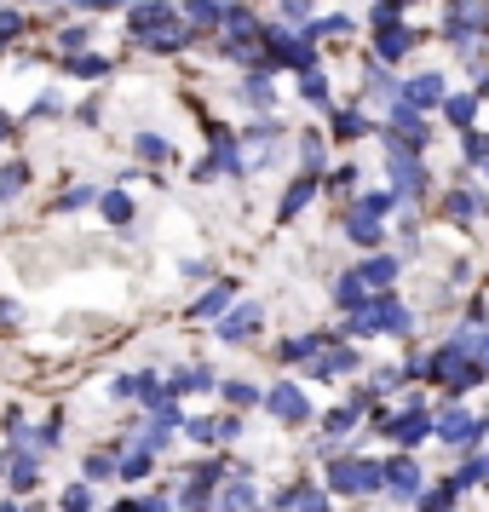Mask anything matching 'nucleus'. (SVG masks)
<instances>
[{"label": "nucleus", "instance_id": "nucleus-1", "mask_svg": "<svg viewBox=\"0 0 489 512\" xmlns=\"http://www.w3.org/2000/svg\"><path fill=\"white\" fill-rule=\"evenodd\" d=\"M133 35L150 41L156 52H179L185 47V24H179V12L162 6V0H144L139 12H133Z\"/></svg>", "mask_w": 489, "mask_h": 512}, {"label": "nucleus", "instance_id": "nucleus-2", "mask_svg": "<svg viewBox=\"0 0 489 512\" xmlns=\"http://www.w3.org/2000/svg\"><path fill=\"white\" fill-rule=\"evenodd\" d=\"M426 374H432V380H438V386H443L449 397H461V392H472V386H478V380H484L489 369H478V363H472V357H466V351L455 346V340H449V346L432 351Z\"/></svg>", "mask_w": 489, "mask_h": 512}, {"label": "nucleus", "instance_id": "nucleus-3", "mask_svg": "<svg viewBox=\"0 0 489 512\" xmlns=\"http://www.w3.org/2000/svg\"><path fill=\"white\" fill-rule=\"evenodd\" d=\"M328 489L334 495H374V489H386V466L380 461H363V455H351V461H334L328 466Z\"/></svg>", "mask_w": 489, "mask_h": 512}, {"label": "nucleus", "instance_id": "nucleus-4", "mask_svg": "<svg viewBox=\"0 0 489 512\" xmlns=\"http://www.w3.org/2000/svg\"><path fill=\"white\" fill-rule=\"evenodd\" d=\"M432 426H438V438H443V443H461V449H466V443H478V438L489 432V415H484V420H472L466 409H443Z\"/></svg>", "mask_w": 489, "mask_h": 512}, {"label": "nucleus", "instance_id": "nucleus-5", "mask_svg": "<svg viewBox=\"0 0 489 512\" xmlns=\"http://www.w3.org/2000/svg\"><path fill=\"white\" fill-rule=\"evenodd\" d=\"M386 489H392L397 501H420V495H426V489H420V466L409 461V455L386 461Z\"/></svg>", "mask_w": 489, "mask_h": 512}, {"label": "nucleus", "instance_id": "nucleus-6", "mask_svg": "<svg viewBox=\"0 0 489 512\" xmlns=\"http://www.w3.org/2000/svg\"><path fill=\"white\" fill-rule=\"evenodd\" d=\"M432 432H438V426H432V420L420 415V409H409V415L386 420V438H392L397 449H415V443H420V438H432Z\"/></svg>", "mask_w": 489, "mask_h": 512}, {"label": "nucleus", "instance_id": "nucleus-7", "mask_svg": "<svg viewBox=\"0 0 489 512\" xmlns=\"http://www.w3.org/2000/svg\"><path fill=\"white\" fill-rule=\"evenodd\" d=\"M265 409L277 420H311V397H305L300 386H277V392L265 397Z\"/></svg>", "mask_w": 489, "mask_h": 512}, {"label": "nucleus", "instance_id": "nucleus-8", "mask_svg": "<svg viewBox=\"0 0 489 512\" xmlns=\"http://www.w3.org/2000/svg\"><path fill=\"white\" fill-rule=\"evenodd\" d=\"M248 334H259V305H236L231 317L219 323V340L225 346H248Z\"/></svg>", "mask_w": 489, "mask_h": 512}, {"label": "nucleus", "instance_id": "nucleus-9", "mask_svg": "<svg viewBox=\"0 0 489 512\" xmlns=\"http://www.w3.org/2000/svg\"><path fill=\"white\" fill-rule=\"evenodd\" d=\"M334 305H340V311H363V305H369V282L357 277V271H346V277L334 282Z\"/></svg>", "mask_w": 489, "mask_h": 512}, {"label": "nucleus", "instance_id": "nucleus-10", "mask_svg": "<svg viewBox=\"0 0 489 512\" xmlns=\"http://www.w3.org/2000/svg\"><path fill=\"white\" fill-rule=\"evenodd\" d=\"M346 231L357 236L363 248H380V213H369V208H363V202H357V208L346 213Z\"/></svg>", "mask_w": 489, "mask_h": 512}, {"label": "nucleus", "instance_id": "nucleus-11", "mask_svg": "<svg viewBox=\"0 0 489 512\" xmlns=\"http://www.w3.org/2000/svg\"><path fill=\"white\" fill-rule=\"evenodd\" d=\"M231 294H236L231 282H213L208 294H202V300L190 305V317H196V323H208V317H219V311H225V305H231Z\"/></svg>", "mask_w": 489, "mask_h": 512}, {"label": "nucleus", "instance_id": "nucleus-12", "mask_svg": "<svg viewBox=\"0 0 489 512\" xmlns=\"http://www.w3.org/2000/svg\"><path fill=\"white\" fill-rule=\"evenodd\" d=\"M374 47H380V58H392V64H397L403 52L415 47V35H409L403 24H380V41H374Z\"/></svg>", "mask_w": 489, "mask_h": 512}, {"label": "nucleus", "instance_id": "nucleus-13", "mask_svg": "<svg viewBox=\"0 0 489 512\" xmlns=\"http://www.w3.org/2000/svg\"><path fill=\"white\" fill-rule=\"evenodd\" d=\"M438 98H443V75H415V81H409V93H403V104L426 110V104H438Z\"/></svg>", "mask_w": 489, "mask_h": 512}, {"label": "nucleus", "instance_id": "nucleus-14", "mask_svg": "<svg viewBox=\"0 0 489 512\" xmlns=\"http://www.w3.org/2000/svg\"><path fill=\"white\" fill-rule=\"evenodd\" d=\"M311 196H317V179H294V185H288V196H282V219L305 213V208H311Z\"/></svg>", "mask_w": 489, "mask_h": 512}, {"label": "nucleus", "instance_id": "nucleus-15", "mask_svg": "<svg viewBox=\"0 0 489 512\" xmlns=\"http://www.w3.org/2000/svg\"><path fill=\"white\" fill-rule=\"evenodd\" d=\"M6 484L18 489V495H29V489L41 484V461H35V455H18V461H12V478H6Z\"/></svg>", "mask_w": 489, "mask_h": 512}, {"label": "nucleus", "instance_id": "nucleus-16", "mask_svg": "<svg viewBox=\"0 0 489 512\" xmlns=\"http://www.w3.org/2000/svg\"><path fill=\"white\" fill-rule=\"evenodd\" d=\"M357 277L369 282V288H386V282L397 277V259H392V254H374L369 265H363V271H357Z\"/></svg>", "mask_w": 489, "mask_h": 512}, {"label": "nucleus", "instance_id": "nucleus-17", "mask_svg": "<svg viewBox=\"0 0 489 512\" xmlns=\"http://www.w3.org/2000/svg\"><path fill=\"white\" fill-rule=\"evenodd\" d=\"M443 213H449V219H461V225H472L484 208H478V196H472V190H455V196L443 202Z\"/></svg>", "mask_w": 489, "mask_h": 512}, {"label": "nucleus", "instance_id": "nucleus-18", "mask_svg": "<svg viewBox=\"0 0 489 512\" xmlns=\"http://www.w3.org/2000/svg\"><path fill=\"white\" fill-rule=\"evenodd\" d=\"M317 351H323V334H300V340L282 346V363H305V357H317Z\"/></svg>", "mask_w": 489, "mask_h": 512}, {"label": "nucleus", "instance_id": "nucleus-19", "mask_svg": "<svg viewBox=\"0 0 489 512\" xmlns=\"http://www.w3.org/2000/svg\"><path fill=\"white\" fill-rule=\"evenodd\" d=\"M455 495H461V484H455V478H449V484L426 489V495H420V507H426V512H449V507H455Z\"/></svg>", "mask_w": 489, "mask_h": 512}, {"label": "nucleus", "instance_id": "nucleus-20", "mask_svg": "<svg viewBox=\"0 0 489 512\" xmlns=\"http://www.w3.org/2000/svg\"><path fill=\"white\" fill-rule=\"evenodd\" d=\"M24 185H29V167H24V162L0 167V202H12V196H18Z\"/></svg>", "mask_w": 489, "mask_h": 512}, {"label": "nucleus", "instance_id": "nucleus-21", "mask_svg": "<svg viewBox=\"0 0 489 512\" xmlns=\"http://www.w3.org/2000/svg\"><path fill=\"white\" fill-rule=\"evenodd\" d=\"M363 397H369V392H363ZM363 397H357V403H346V409H334V415L323 420V426L334 432V438H346L351 426H357V409H363Z\"/></svg>", "mask_w": 489, "mask_h": 512}, {"label": "nucleus", "instance_id": "nucleus-22", "mask_svg": "<svg viewBox=\"0 0 489 512\" xmlns=\"http://www.w3.org/2000/svg\"><path fill=\"white\" fill-rule=\"evenodd\" d=\"M133 150H139L144 162H167V156H173V144L156 139V133H139V139H133Z\"/></svg>", "mask_w": 489, "mask_h": 512}, {"label": "nucleus", "instance_id": "nucleus-23", "mask_svg": "<svg viewBox=\"0 0 489 512\" xmlns=\"http://www.w3.org/2000/svg\"><path fill=\"white\" fill-rule=\"evenodd\" d=\"M225 403H231V409H248V403H265V397H259L254 380H231V386H225Z\"/></svg>", "mask_w": 489, "mask_h": 512}, {"label": "nucleus", "instance_id": "nucleus-24", "mask_svg": "<svg viewBox=\"0 0 489 512\" xmlns=\"http://www.w3.org/2000/svg\"><path fill=\"white\" fill-rule=\"evenodd\" d=\"M443 116L455 121V127H472V116H478V98H449V104H443Z\"/></svg>", "mask_w": 489, "mask_h": 512}, {"label": "nucleus", "instance_id": "nucleus-25", "mask_svg": "<svg viewBox=\"0 0 489 512\" xmlns=\"http://www.w3.org/2000/svg\"><path fill=\"white\" fill-rule=\"evenodd\" d=\"M98 202H104V219H110V225H127V219H133V202H127L121 190H110V196H98Z\"/></svg>", "mask_w": 489, "mask_h": 512}, {"label": "nucleus", "instance_id": "nucleus-26", "mask_svg": "<svg viewBox=\"0 0 489 512\" xmlns=\"http://www.w3.org/2000/svg\"><path fill=\"white\" fill-rule=\"evenodd\" d=\"M346 369H357V351H323L317 357V374H346Z\"/></svg>", "mask_w": 489, "mask_h": 512}, {"label": "nucleus", "instance_id": "nucleus-27", "mask_svg": "<svg viewBox=\"0 0 489 512\" xmlns=\"http://www.w3.org/2000/svg\"><path fill=\"white\" fill-rule=\"evenodd\" d=\"M254 501H259V489L248 484V478H242V484H231V489H225V512H242V507H254Z\"/></svg>", "mask_w": 489, "mask_h": 512}, {"label": "nucleus", "instance_id": "nucleus-28", "mask_svg": "<svg viewBox=\"0 0 489 512\" xmlns=\"http://www.w3.org/2000/svg\"><path fill=\"white\" fill-rule=\"evenodd\" d=\"M334 133H340V139H363V133H369V121L351 116V110H334Z\"/></svg>", "mask_w": 489, "mask_h": 512}, {"label": "nucleus", "instance_id": "nucleus-29", "mask_svg": "<svg viewBox=\"0 0 489 512\" xmlns=\"http://www.w3.org/2000/svg\"><path fill=\"white\" fill-rule=\"evenodd\" d=\"M185 438H196V443H219V420H208V415L185 420Z\"/></svg>", "mask_w": 489, "mask_h": 512}, {"label": "nucleus", "instance_id": "nucleus-30", "mask_svg": "<svg viewBox=\"0 0 489 512\" xmlns=\"http://www.w3.org/2000/svg\"><path fill=\"white\" fill-rule=\"evenodd\" d=\"M455 484H461V489H478V484H489V455H478V461L466 466V472H455Z\"/></svg>", "mask_w": 489, "mask_h": 512}, {"label": "nucleus", "instance_id": "nucleus-31", "mask_svg": "<svg viewBox=\"0 0 489 512\" xmlns=\"http://www.w3.org/2000/svg\"><path fill=\"white\" fill-rule=\"evenodd\" d=\"M104 70H110V64H104V58H93V52H87V58H70V75H81V81H98Z\"/></svg>", "mask_w": 489, "mask_h": 512}, {"label": "nucleus", "instance_id": "nucleus-32", "mask_svg": "<svg viewBox=\"0 0 489 512\" xmlns=\"http://www.w3.org/2000/svg\"><path fill=\"white\" fill-rule=\"evenodd\" d=\"M219 0H190V24H219Z\"/></svg>", "mask_w": 489, "mask_h": 512}, {"label": "nucleus", "instance_id": "nucleus-33", "mask_svg": "<svg viewBox=\"0 0 489 512\" xmlns=\"http://www.w3.org/2000/svg\"><path fill=\"white\" fill-rule=\"evenodd\" d=\"M64 512H93V489H87V484L64 489Z\"/></svg>", "mask_w": 489, "mask_h": 512}, {"label": "nucleus", "instance_id": "nucleus-34", "mask_svg": "<svg viewBox=\"0 0 489 512\" xmlns=\"http://www.w3.org/2000/svg\"><path fill=\"white\" fill-rule=\"evenodd\" d=\"M150 472V449H133L127 461H121V478H144Z\"/></svg>", "mask_w": 489, "mask_h": 512}, {"label": "nucleus", "instance_id": "nucleus-35", "mask_svg": "<svg viewBox=\"0 0 489 512\" xmlns=\"http://www.w3.org/2000/svg\"><path fill=\"white\" fill-rule=\"evenodd\" d=\"M300 93L311 98V104H323V98H328V81H323L317 70H311V75H300Z\"/></svg>", "mask_w": 489, "mask_h": 512}, {"label": "nucleus", "instance_id": "nucleus-36", "mask_svg": "<svg viewBox=\"0 0 489 512\" xmlns=\"http://www.w3.org/2000/svg\"><path fill=\"white\" fill-rule=\"evenodd\" d=\"M317 167H323V139H317V133H305V179H311Z\"/></svg>", "mask_w": 489, "mask_h": 512}, {"label": "nucleus", "instance_id": "nucleus-37", "mask_svg": "<svg viewBox=\"0 0 489 512\" xmlns=\"http://www.w3.org/2000/svg\"><path fill=\"white\" fill-rule=\"evenodd\" d=\"M87 202H93V190H87V185H75V190H64V196H58V208H64V213L87 208Z\"/></svg>", "mask_w": 489, "mask_h": 512}, {"label": "nucleus", "instance_id": "nucleus-38", "mask_svg": "<svg viewBox=\"0 0 489 512\" xmlns=\"http://www.w3.org/2000/svg\"><path fill=\"white\" fill-rule=\"evenodd\" d=\"M110 472H116V461H110V455H87V478H110Z\"/></svg>", "mask_w": 489, "mask_h": 512}, {"label": "nucleus", "instance_id": "nucleus-39", "mask_svg": "<svg viewBox=\"0 0 489 512\" xmlns=\"http://www.w3.org/2000/svg\"><path fill=\"white\" fill-rule=\"evenodd\" d=\"M12 35H24V12H0V41H12Z\"/></svg>", "mask_w": 489, "mask_h": 512}, {"label": "nucleus", "instance_id": "nucleus-40", "mask_svg": "<svg viewBox=\"0 0 489 512\" xmlns=\"http://www.w3.org/2000/svg\"><path fill=\"white\" fill-rule=\"evenodd\" d=\"M466 162H489V139H478V133H466Z\"/></svg>", "mask_w": 489, "mask_h": 512}, {"label": "nucleus", "instance_id": "nucleus-41", "mask_svg": "<svg viewBox=\"0 0 489 512\" xmlns=\"http://www.w3.org/2000/svg\"><path fill=\"white\" fill-rule=\"evenodd\" d=\"M351 185H357V173H351V167H340V173H334V179H328V190H340V196H346Z\"/></svg>", "mask_w": 489, "mask_h": 512}, {"label": "nucleus", "instance_id": "nucleus-42", "mask_svg": "<svg viewBox=\"0 0 489 512\" xmlns=\"http://www.w3.org/2000/svg\"><path fill=\"white\" fill-rule=\"evenodd\" d=\"M133 512H173V507H167V495H150V501H133Z\"/></svg>", "mask_w": 489, "mask_h": 512}, {"label": "nucleus", "instance_id": "nucleus-43", "mask_svg": "<svg viewBox=\"0 0 489 512\" xmlns=\"http://www.w3.org/2000/svg\"><path fill=\"white\" fill-rule=\"evenodd\" d=\"M12 311H18V305H12V300H0V323H12Z\"/></svg>", "mask_w": 489, "mask_h": 512}, {"label": "nucleus", "instance_id": "nucleus-44", "mask_svg": "<svg viewBox=\"0 0 489 512\" xmlns=\"http://www.w3.org/2000/svg\"><path fill=\"white\" fill-rule=\"evenodd\" d=\"M0 139H12V121H6V116H0Z\"/></svg>", "mask_w": 489, "mask_h": 512}, {"label": "nucleus", "instance_id": "nucleus-45", "mask_svg": "<svg viewBox=\"0 0 489 512\" xmlns=\"http://www.w3.org/2000/svg\"><path fill=\"white\" fill-rule=\"evenodd\" d=\"M0 512H24V507H12V501H6V507H0Z\"/></svg>", "mask_w": 489, "mask_h": 512}]
</instances>
